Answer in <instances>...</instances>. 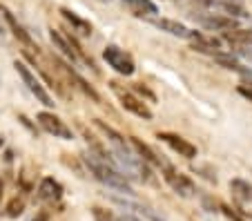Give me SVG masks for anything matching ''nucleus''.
<instances>
[{
	"instance_id": "nucleus-1",
	"label": "nucleus",
	"mask_w": 252,
	"mask_h": 221,
	"mask_svg": "<svg viewBox=\"0 0 252 221\" xmlns=\"http://www.w3.org/2000/svg\"><path fill=\"white\" fill-rule=\"evenodd\" d=\"M83 161H85V165L90 168V172L94 174L100 183H105L107 188L116 190V192H123V194H132L134 192L132 186H129V181L114 168L112 159H107V154L103 152L100 145H94V148L83 157Z\"/></svg>"
},
{
	"instance_id": "nucleus-2",
	"label": "nucleus",
	"mask_w": 252,
	"mask_h": 221,
	"mask_svg": "<svg viewBox=\"0 0 252 221\" xmlns=\"http://www.w3.org/2000/svg\"><path fill=\"white\" fill-rule=\"evenodd\" d=\"M49 38H52V43L61 49V54H65L67 61H71L74 65H76V63H81V61H85L90 67H94L92 58H87L85 54H83V49L78 47V43L71 38V36H65L61 29H52V32H49Z\"/></svg>"
},
{
	"instance_id": "nucleus-3",
	"label": "nucleus",
	"mask_w": 252,
	"mask_h": 221,
	"mask_svg": "<svg viewBox=\"0 0 252 221\" xmlns=\"http://www.w3.org/2000/svg\"><path fill=\"white\" fill-rule=\"evenodd\" d=\"M14 67H16V72H18V76L23 78V83L27 85V90L32 92L33 96H36V101H40L45 107H54V105H56V103H54V98L49 96V92L45 90V85H43V83H40L36 76H33V72L27 67V65H25V63L16 61Z\"/></svg>"
},
{
	"instance_id": "nucleus-4",
	"label": "nucleus",
	"mask_w": 252,
	"mask_h": 221,
	"mask_svg": "<svg viewBox=\"0 0 252 221\" xmlns=\"http://www.w3.org/2000/svg\"><path fill=\"white\" fill-rule=\"evenodd\" d=\"M103 58L114 72L121 74V76H132V74L136 72V67H134V58L129 56L125 49L116 47V45H107L105 52H103Z\"/></svg>"
},
{
	"instance_id": "nucleus-5",
	"label": "nucleus",
	"mask_w": 252,
	"mask_h": 221,
	"mask_svg": "<svg viewBox=\"0 0 252 221\" xmlns=\"http://www.w3.org/2000/svg\"><path fill=\"white\" fill-rule=\"evenodd\" d=\"M38 123H40V127H43L47 134H52V136H56V139H63V141H71V130L67 127V123L65 121H61L54 112H38Z\"/></svg>"
},
{
	"instance_id": "nucleus-6",
	"label": "nucleus",
	"mask_w": 252,
	"mask_h": 221,
	"mask_svg": "<svg viewBox=\"0 0 252 221\" xmlns=\"http://www.w3.org/2000/svg\"><path fill=\"white\" fill-rule=\"evenodd\" d=\"M163 177H165V181L170 183V188L174 190L179 197H183V199H190V197H194V192H196V188H194V183L190 181V179L186 177V174H181V172H176L172 165H167L165 170H163Z\"/></svg>"
},
{
	"instance_id": "nucleus-7",
	"label": "nucleus",
	"mask_w": 252,
	"mask_h": 221,
	"mask_svg": "<svg viewBox=\"0 0 252 221\" xmlns=\"http://www.w3.org/2000/svg\"><path fill=\"white\" fill-rule=\"evenodd\" d=\"M112 87L116 90V94H119V101H121V105H123V110H127V112H132L134 116H141V119H145V121H152V110H150L145 103L141 101V98H136L134 94H129V92H123V90H119L116 87V83H112Z\"/></svg>"
},
{
	"instance_id": "nucleus-8",
	"label": "nucleus",
	"mask_w": 252,
	"mask_h": 221,
	"mask_svg": "<svg viewBox=\"0 0 252 221\" xmlns=\"http://www.w3.org/2000/svg\"><path fill=\"white\" fill-rule=\"evenodd\" d=\"M157 139L163 141L167 148H172L179 157H186V159H194L196 157V145H192L190 141H186L183 136L172 134V132H158Z\"/></svg>"
},
{
	"instance_id": "nucleus-9",
	"label": "nucleus",
	"mask_w": 252,
	"mask_h": 221,
	"mask_svg": "<svg viewBox=\"0 0 252 221\" xmlns=\"http://www.w3.org/2000/svg\"><path fill=\"white\" fill-rule=\"evenodd\" d=\"M112 201L116 203L119 208H123L127 215H138V217H145L148 221H165V217L163 215H158V212H154L152 208H148V206H143V203H136V201H132V199H125V197H110Z\"/></svg>"
},
{
	"instance_id": "nucleus-10",
	"label": "nucleus",
	"mask_w": 252,
	"mask_h": 221,
	"mask_svg": "<svg viewBox=\"0 0 252 221\" xmlns=\"http://www.w3.org/2000/svg\"><path fill=\"white\" fill-rule=\"evenodd\" d=\"M129 145H132V150H134V152H136V157H138V159H143V161H145V163H152V165H157V168H163V170H165L167 165H170L165 159H163V157H158V154L154 152V150L150 148L148 143H143V141H138L136 136H132V141H129Z\"/></svg>"
},
{
	"instance_id": "nucleus-11",
	"label": "nucleus",
	"mask_w": 252,
	"mask_h": 221,
	"mask_svg": "<svg viewBox=\"0 0 252 221\" xmlns=\"http://www.w3.org/2000/svg\"><path fill=\"white\" fill-rule=\"evenodd\" d=\"M152 25L158 27L161 32H165V34L176 36V38H190V34H192V29H188L183 23L172 20V18H152Z\"/></svg>"
},
{
	"instance_id": "nucleus-12",
	"label": "nucleus",
	"mask_w": 252,
	"mask_h": 221,
	"mask_svg": "<svg viewBox=\"0 0 252 221\" xmlns=\"http://www.w3.org/2000/svg\"><path fill=\"white\" fill-rule=\"evenodd\" d=\"M0 16H2V20H5V25H7V27H9L11 32H14V36H16V38H18L23 45H27L29 49H33V40H32V36H29L27 32H25V29L20 27L18 23H16L14 14H11V11L7 9V7H0Z\"/></svg>"
},
{
	"instance_id": "nucleus-13",
	"label": "nucleus",
	"mask_w": 252,
	"mask_h": 221,
	"mask_svg": "<svg viewBox=\"0 0 252 221\" xmlns=\"http://www.w3.org/2000/svg\"><path fill=\"white\" fill-rule=\"evenodd\" d=\"M63 197V186L54 177H45L38 186V199L43 201H58Z\"/></svg>"
},
{
	"instance_id": "nucleus-14",
	"label": "nucleus",
	"mask_w": 252,
	"mask_h": 221,
	"mask_svg": "<svg viewBox=\"0 0 252 221\" xmlns=\"http://www.w3.org/2000/svg\"><path fill=\"white\" fill-rule=\"evenodd\" d=\"M201 25L212 32H232L237 29V20L230 18V16H208V18H201Z\"/></svg>"
},
{
	"instance_id": "nucleus-15",
	"label": "nucleus",
	"mask_w": 252,
	"mask_h": 221,
	"mask_svg": "<svg viewBox=\"0 0 252 221\" xmlns=\"http://www.w3.org/2000/svg\"><path fill=\"white\" fill-rule=\"evenodd\" d=\"M223 38L232 47L248 49V47H252V29H232V32H225Z\"/></svg>"
},
{
	"instance_id": "nucleus-16",
	"label": "nucleus",
	"mask_w": 252,
	"mask_h": 221,
	"mask_svg": "<svg viewBox=\"0 0 252 221\" xmlns=\"http://www.w3.org/2000/svg\"><path fill=\"white\" fill-rule=\"evenodd\" d=\"M61 14H63V18L71 25V32H76L78 36H90L92 34V23L83 20L81 16H76L71 9H61Z\"/></svg>"
},
{
	"instance_id": "nucleus-17",
	"label": "nucleus",
	"mask_w": 252,
	"mask_h": 221,
	"mask_svg": "<svg viewBox=\"0 0 252 221\" xmlns=\"http://www.w3.org/2000/svg\"><path fill=\"white\" fill-rule=\"evenodd\" d=\"M125 5L129 7L134 16H154L158 14V7L154 5L152 0H123Z\"/></svg>"
},
{
	"instance_id": "nucleus-18",
	"label": "nucleus",
	"mask_w": 252,
	"mask_h": 221,
	"mask_svg": "<svg viewBox=\"0 0 252 221\" xmlns=\"http://www.w3.org/2000/svg\"><path fill=\"white\" fill-rule=\"evenodd\" d=\"M230 190L232 194L243 203H252V183L243 181V179H232L230 181Z\"/></svg>"
},
{
	"instance_id": "nucleus-19",
	"label": "nucleus",
	"mask_w": 252,
	"mask_h": 221,
	"mask_svg": "<svg viewBox=\"0 0 252 221\" xmlns=\"http://www.w3.org/2000/svg\"><path fill=\"white\" fill-rule=\"evenodd\" d=\"M92 212H94V217L98 221H141V219H136L134 215H114V212H110V210H103V208H92Z\"/></svg>"
},
{
	"instance_id": "nucleus-20",
	"label": "nucleus",
	"mask_w": 252,
	"mask_h": 221,
	"mask_svg": "<svg viewBox=\"0 0 252 221\" xmlns=\"http://www.w3.org/2000/svg\"><path fill=\"white\" fill-rule=\"evenodd\" d=\"M23 212H25V199L23 197H14L5 206V217H9V219H18Z\"/></svg>"
},
{
	"instance_id": "nucleus-21",
	"label": "nucleus",
	"mask_w": 252,
	"mask_h": 221,
	"mask_svg": "<svg viewBox=\"0 0 252 221\" xmlns=\"http://www.w3.org/2000/svg\"><path fill=\"white\" fill-rule=\"evenodd\" d=\"M47 219H49V215H47V212H45V210H43V212H40V215H38V217H33V219H32V221H47Z\"/></svg>"
},
{
	"instance_id": "nucleus-22",
	"label": "nucleus",
	"mask_w": 252,
	"mask_h": 221,
	"mask_svg": "<svg viewBox=\"0 0 252 221\" xmlns=\"http://www.w3.org/2000/svg\"><path fill=\"white\" fill-rule=\"evenodd\" d=\"M7 32V25H5V20H2V16H0V36Z\"/></svg>"
},
{
	"instance_id": "nucleus-23",
	"label": "nucleus",
	"mask_w": 252,
	"mask_h": 221,
	"mask_svg": "<svg viewBox=\"0 0 252 221\" xmlns=\"http://www.w3.org/2000/svg\"><path fill=\"white\" fill-rule=\"evenodd\" d=\"M0 199H2V181H0Z\"/></svg>"
},
{
	"instance_id": "nucleus-24",
	"label": "nucleus",
	"mask_w": 252,
	"mask_h": 221,
	"mask_svg": "<svg viewBox=\"0 0 252 221\" xmlns=\"http://www.w3.org/2000/svg\"><path fill=\"white\" fill-rule=\"evenodd\" d=\"M2 143H5V139H2V136H0V148H2Z\"/></svg>"
}]
</instances>
